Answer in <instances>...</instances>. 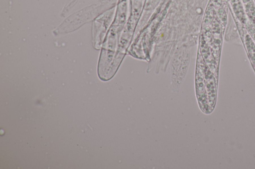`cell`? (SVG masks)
<instances>
[{
  "mask_svg": "<svg viewBox=\"0 0 255 169\" xmlns=\"http://www.w3.org/2000/svg\"><path fill=\"white\" fill-rule=\"evenodd\" d=\"M245 37L247 52L255 72V46L248 35H246Z\"/></svg>",
  "mask_w": 255,
  "mask_h": 169,
  "instance_id": "obj_2",
  "label": "cell"
},
{
  "mask_svg": "<svg viewBox=\"0 0 255 169\" xmlns=\"http://www.w3.org/2000/svg\"><path fill=\"white\" fill-rule=\"evenodd\" d=\"M248 16L255 22V7L251 0H243Z\"/></svg>",
  "mask_w": 255,
  "mask_h": 169,
  "instance_id": "obj_3",
  "label": "cell"
},
{
  "mask_svg": "<svg viewBox=\"0 0 255 169\" xmlns=\"http://www.w3.org/2000/svg\"><path fill=\"white\" fill-rule=\"evenodd\" d=\"M191 57L190 50L186 47L178 48L171 59V85L176 91L184 81L187 72Z\"/></svg>",
  "mask_w": 255,
  "mask_h": 169,
  "instance_id": "obj_1",
  "label": "cell"
}]
</instances>
